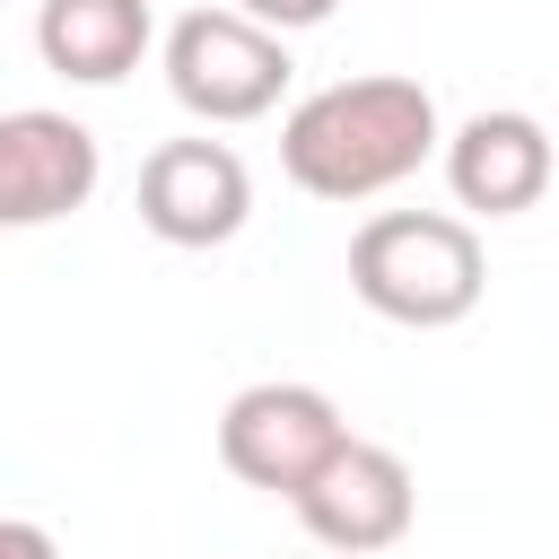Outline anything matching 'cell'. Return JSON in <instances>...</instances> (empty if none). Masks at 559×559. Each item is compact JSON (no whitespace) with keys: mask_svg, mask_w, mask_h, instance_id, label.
<instances>
[{"mask_svg":"<svg viewBox=\"0 0 559 559\" xmlns=\"http://www.w3.org/2000/svg\"><path fill=\"white\" fill-rule=\"evenodd\" d=\"M437 140H445L437 96L402 70H367V79H332L288 105L280 166L314 201H376V192L411 183L437 157Z\"/></svg>","mask_w":559,"mask_h":559,"instance_id":"1","label":"cell"},{"mask_svg":"<svg viewBox=\"0 0 559 559\" xmlns=\"http://www.w3.org/2000/svg\"><path fill=\"white\" fill-rule=\"evenodd\" d=\"M349 288L384 323L445 332V323H463L480 306L489 253H480L472 218H454V210H376L349 236Z\"/></svg>","mask_w":559,"mask_h":559,"instance_id":"2","label":"cell"},{"mask_svg":"<svg viewBox=\"0 0 559 559\" xmlns=\"http://www.w3.org/2000/svg\"><path fill=\"white\" fill-rule=\"evenodd\" d=\"M288 44L236 9H183L166 26V87L192 122H262L288 96Z\"/></svg>","mask_w":559,"mask_h":559,"instance_id":"3","label":"cell"},{"mask_svg":"<svg viewBox=\"0 0 559 559\" xmlns=\"http://www.w3.org/2000/svg\"><path fill=\"white\" fill-rule=\"evenodd\" d=\"M341 437H349L341 402L323 384H297V376H262L218 411V463L245 489H271V498H297Z\"/></svg>","mask_w":559,"mask_h":559,"instance_id":"4","label":"cell"},{"mask_svg":"<svg viewBox=\"0 0 559 559\" xmlns=\"http://www.w3.org/2000/svg\"><path fill=\"white\" fill-rule=\"evenodd\" d=\"M288 507H297V524H306L332 559H376V550H393V542L411 533L419 489H411V463H402L393 445L341 437V445L323 454V472H314Z\"/></svg>","mask_w":559,"mask_h":559,"instance_id":"5","label":"cell"},{"mask_svg":"<svg viewBox=\"0 0 559 559\" xmlns=\"http://www.w3.org/2000/svg\"><path fill=\"white\" fill-rule=\"evenodd\" d=\"M96 183H105V148L79 114H52V105L0 114V236L87 210Z\"/></svg>","mask_w":559,"mask_h":559,"instance_id":"6","label":"cell"},{"mask_svg":"<svg viewBox=\"0 0 559 559\" xmlns=\"http://www.w3.org/2000/svg\"><path fill=\"white\" fill-rule=\"evenodd\" d=\"M253 218V175L227 140H157L140 166V227L157 245L210 253Z\"/></svg>","mask_w":559,"mask_h":559,"instance_id":"7","label":"cell"},{"mask_svg":"<svg viewBox=\"0 0 559 559\" xmlns=\"http://www.w3.org/2000/svg\"><path fill=\"white\" fill-rule=\"evenodd\" d=\"M437 157H445L454 201L480 210V218H515V210H533V201L550 192V131H542V114H524V105L472 114L463 131L437 140Z\"/></svg>","mask_w":559,"mask_h":559,"instance_id":"8","label":"cell"},{"mask_svg":"<svg viewBox=\"0 0 559 559\" xmlns=\"http://www.w3.org/2000/svg\"><path fill=\"white\" fill-rule=\"evenodd\" d=\"M157 17L148 0H44L35 9V52L44 70H61L70 87H114L140 70Z\"/></svg>","mask_w":559,"mask_h":559,"instance_id":"9","label":"cell"},{"mask_svg":"<svg viewBox=\"0 0 559 559\" xmlns=\"http://www.w3.org/2000/svg\"><path fill=\"white\" fill-rule=\"evenodd\" d=\"M227 9H236V17H253L262 35H280V44H288L297 26H323L341 0H227Z\"/></svg>","mask_w":559,"mask_h":559,"instance_id":"10","label":"cell"},{"mask_svg":"<svg viewBox=\"0 0 559 559\" xmlns=\"http://www.w3.org/2000/svg\"><path fill=\"white\" fill-rule=\"evenodd\" d=\"M0 559H61V542L26 515H0Z\"/></svg>","mask_w":559,"mask_h":559,"instance_id":"11","label":"cell"}]
</instances>
